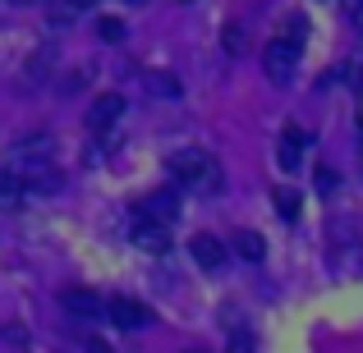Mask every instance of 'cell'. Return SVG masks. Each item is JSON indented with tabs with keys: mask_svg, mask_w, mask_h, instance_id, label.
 <instances>
[{
	"mask_svg": "<svg viewBox=\"0 0 363 353\" xmlns=\"http://www.w3.org/2000/svg\"><path fill=\"white\" fill-rule=\"evenodd\" d=\"M359 124H363V92H359Z\"/></svg>",
	"mask_w": 363,
	"mask_h": 353,
	"instance_id": "19",
	"label": "cell"
},
{
	"mask_svg": "<svg viewBox=\"0 0 363 353\" xmlns=\"http://www.w3.org/2000/svg\"><path fill=\"white\" fill-rule=\"evenodd\" d=\"M74 9H88V5H101V0H69Z\"/></svg>",
	"mask_w": 363,
	"mask_h": 353,
	"instance_id": "18",
	"label": "cell"
},
{
	"mask_svg": "<svg viewBox=\"0 0 363 353\" xmlns=\"http://www.w3.org/2000/svg\"><path fill=\"white\" fill-rule=\"evenodd\" d=\"M9 5H33V0H9Z\"/></svg>",
	"mask_w": 363,
	"mask_h": 353,
	"instance_id": "20",
	"label": "cell"
},
{
	"mask_svg": "<svg viewBox=\"0 0 363 353\" xmlns=\"http://www.w3.org/2000/svg\"><path fill=\"white\" fill-rule=\"evenodd\" d=\"M318 188L322 193H336V170H318Z\"/></svg>",
	"mask_w": 363,
	"mask_h": 353,
	"instance_id": "16",
	"label": "cell"
},
{
	"mask_svg": "<svg viewBox=\"0 0 363 353\" xmlns=\"http://www.w3.org/2000/svg\"><path fill=\"white\" fill-rule=\"evenodd\" d=\"M276 212H285V216H299V197H294V193H276Z\"/></svg>",
	"mask_w": 363,
	"mask_h": 353,
	"instance_id": "15",
	"label": "cell"
},
{
	"mask_svg": "<svg viewBox=\"0 0 363 353\" xmlns=\"http://www.w3.org/2000/svg\"><path fill=\"white\" fill-rule=\"evenodd\" d=\"M299 55H303V18H294L290 23V37H272L267 42V51H262V69H267V79L272 83H285L294 74V64H299Z\"/></svg>",
	"mask_w": 363,
	"mask_h": 353,
	"instance_id": "1",
	"label": "cell"
},
{
	"mask_svg": "<svg viewBox=\"0 0 363 353\" xmlns=\"http://www.w3.org/2000/svg\"><path fill=\"white\" fill-rule=\"evenodd\" d=\"M235 253H240L244 262H262V253H267L262 234H248V230H240V234H235Z\"/></svg>",
	"mask_w": 363,
	"mask_h": 353,
	"instance_id": "10",
	"label": "cell"
},
{
	"mask_svg": "<svg viewBox=\"0 0 363 353\" xmlns=\"http://www.w3.org/2000/svg\"><path fill=\"white\" fill-rule=\"evenodd\" d=\"M138 216L161 221V225H175V216H179V193H175V188H157V193H147V197L138 202Z\"/></svg>",
	"mask_w": 363,
	"mask_h": 353,
	"instance_id": "2",
	"label": "cell"
},
{
	"mask_svg": "<svg viewBox=\"0 0 363 353\" xmlns=\"http://www.w3.org/2000/svg\"><path fill=\"white\" fill-rule=\"evenodd\" d=\"M18 202H23V179L0 170V207H18Z\"/></svg>",
	"mask_w": 363,
	"mask_h": 353,
	"instance_id": "11",
	"label": "cell"
},
{
	"mask_svg": "<svg viewBox=\"0 0 363 353\" xmlns=\"http://www.w3.org/2000/svg\"><path fill=\"white\" fill-rule=\"evenodd\" d=\"M225 51H230V55L244 51V28L240 23H225Z\"/></svg>",
	"mask_w": 363,
	"mask_h": 353,
	"instance_id": "14",
	"label": "cell"
},
{
	"mask_svg": "<svg viewBox=\"0 0 363 353\" xmlns=\"http://www.w3.org/2000/svg\"><path fill=\"white\" fill-rule=\"evenodd\" d=\"M97 37H106V42H124V23H120V18H97Z\"/></svg>",
	"mask_w": 363,
	"mask_h": 353,
	"instance_id": "13",
	"label": "cell"
},
{
	"mask_svg": "<svg viewBox=\"0 0 363 353\" xmlns=\"http://www.w3.org/2000/svg\"><path fill=\"white\" fill-rule=\"evenodd\" d=\"M88 353H111V349L101 345V340H92V345H88Z\"/></svg>",
	"mask_w": 363,
	"mask_h": 353,
	"instance_id": "17",
	"label": "cell"
},
{
	"mask_svg": "<svg viewBox=\"0 0 363 353\" xmlns=\"http://www.w3.org/2000/svg\"><path fill=\"white\" fill-rule=\"evenodd\" d=\"M170 175H175L179 184H198V179H207V156L194 151V147L175 151V156H170Z\"/></svg>",
	"mask_w": 363,
	"mask_h": 353,
	"instance_id": "4",
	"label": "cell"
},
{
	"mask_svg": "<svg viewBox=\"0 0 363 353\" xmlns=\"http://www.w3.org/2000/svg\"><path fill=\"white\" fill-rule=\"evenodd\" d=\"M129 238H133L138 248H147V253H161V248H166V225H161V221H147V216L133 212V230H129Z\"/></svg>",
	"mask_w": 363,
	"mask_h": 353,
	"instance_id": "6",
	"label": "cell"
},
{
	"mask_svg": "<svg viewBox=\"0 0 363 353\" xmlns=\"http://www.w3.org/2000/svg\"><path fill=\"white\" fill-rule=\"evenodd\" d=\"M189 253H194V262L203 266V271H221L225 266V243L212 234H194L189 238Z\"/></svg>",
	"mask_w": 363,
	"mask_h": 353,
	"instance_id": "5",
	"label": "cell"
},
{
	"mask_svg": "<svg viewBox=\"0 0 363 353\" xmlns=\"http://www.w3.org/2000/svg\"><path fill=\"white\" fill-rule=\"evenodd\" d=\"M65 312H74V317H101V299L88 289H69L65 294Z\"/></svg>",
	"mask_w": 363,
	"mask_h": 353,
	"instance_id": "9",
	"label": "cell"
},
{
	"mask_svg": "<svg viewBox=\"0 0 363 353\" xmlns=\"http://www.w3.org/2000/svg\"><path fill=\"white\" fill-rule=\"evenodd\" d=\"M354 5H363V0H354Z\"/></svg>",
	"mask_w": 363,
	"mask_h": 353,
	"instance_id": "21",
	"label": "cell"
},
{
	"mask_svg": "<svg viewBox=\"0 0 363 353\" xmlns=\"http://www.w3.org/2000/svg\"><path fill=\"white\" fill-rule=\"evenodd\" d=\"M120 110H124V97H120V92L97 97V101H92V115H88V129H111V124L120 120Z\"/></svg>",
	"mask_w": 363,
	"mask_h": 353,
	"instance_id": "8",
	"label": "cell"
},
{
	"mask_svg": "<svg viewBox=\"0 0 363 353\" xmlns=\"http://www.w3.org/2000/svg\"><path fill=\"white\" fill-rule=\"evenodd\" d=\"M147 92L152 97H179V79L175 74H147Z\"/></svg>",
	"mask_w": 363,
	"mask_h": 353,
	"instance_id": "12",
	"label": "cell"
},
{
	"mask_svg": "<svg viewBox=\"0 0 363 353\" xmlns=\"http://www.w3.org/2000/svg\"><path fill=\"white\" fill-rule=\"evenodd\" d=\"M106 317H111V326H120V330H138V326L152 321V312L143 308V303H133V299H111Z\"/></svg>",
	"mask_w": 363,
	"mask_h": 353,
	"instance_id": "3",
	"label": "cell"
},
{
	"mask_svg": "<svg viewBox=\"0 0 363 353\" xmlns=\"http://www.w3.org/2000/svg\"><path fill=\"white\" fill-rule=\"evenodd\" d=\"M303 147H308V133H303L299 124H290V129L281 133V151H276V161H281L285 170H294V166H299V156H303Z\"/></svg>",
	"mask_w": 363,
	"mask_h": 353,
	"instance_id": "7",
	"label": "cell"
}]
</instances>
